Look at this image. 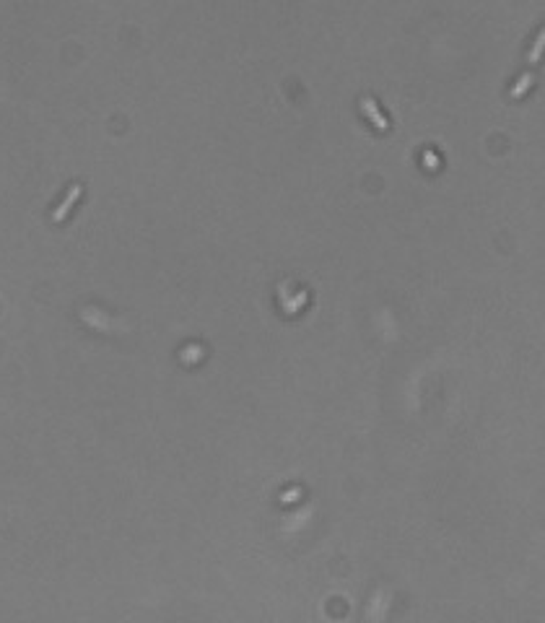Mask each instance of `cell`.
Segmentation results:
<instances>
[{
    "label": "cell",
    "mask_w": 545,
    "mask_h": 623,
    "mask_svg": "<svg viewBox=\"0 0 545 623\" xmlns=\"http://www.w3.org/2000/svg\"><path fill=\"white\" fill-rule=\"evenodd\" d=\"M361 107H364V112H367V117L371 119V122H374V125H377L379 130H387V128H389V125H387V119L382 117V115H379L377 101H374V99H364V101H361Z\"/></svg>",
    "instance_id": "obj_2"
},
{
    "label": "cell",
    "mask_w": 545,
    "mask_h": 623,
    "mask_svg": "<svg viewBox=\"0 0 545 623\" xmlns=\"http://www.w3.org/2000/svg\"><path fill=\"white\" fill-rule=\"evenodd\" d=\"M533 81H535V76H533V73H525L522 78L517 81L514 89H512V99H519V97H522V94H525L530 86H533Z\"/></svg>",
    "instance_id": "obj_3"
},
{
    "label": "cell",
    "mask_w": 545,
    "mask_h": 623,
    "mask_svg": "<svg viewBox=\"0 0 545 623\" xmlns=\"http://www.w3.org/2000/svg\"><path fill=\"white\" fill-rule=\"evenodd\" d=\"M543 42H545V34L540 31L537 34V42H535V47H533V52H530V58H527V63L533 65V63H537V58H540V52H543Z\"/></svg>",
    "instance_id": "obj_4"
},
{
    "label": "cell",
    "mask_w": 545,
    "mask_h": 623,
    "mask_svg": "<svg viewBox=\"0 0 545 623\" xmlns=\"http://www.w3.org/2000/svg\"><path fill=\"white\" fill-rule=\"evenodd\" d=\"M81 185H73V190H70L68 192V198L62 200V206L58 208V210H55V213H52V221H55V224H58V221H62V218L68 216L70 213V208H73V203H76V200L81 198Z\"/></svg>",
    "instance_id": "obj_1"
}]
</instances>
